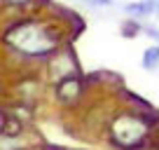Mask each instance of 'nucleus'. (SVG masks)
I'll return each mask as SVG.
<instances>
[{
    "label": "nucleus",
    "mask_w": 159,
    "mask_h": 150,
    "mask_svg": "<svg viewBox=\"0 0 159 150\" xmlns=\"http://www.w3.org/2000/svg\"><path fill=\"white\" fill-rule=\"evenodd\" d=\"M157 14H159V10H157Z\"/></svg>",
    "instance_id": "nucleus-10"
},
{
    "label": "nucleus",
    "mask_w": 159,
    "mask_h": 150,
    "mask_svg": "<svg viewBox=\"0 0 159 150\" xmlns=\"http://www.w3.org/2000/svg\"><path fill=\"white\" fill-rule=\"evenodd\" d=\"M124 10L129 12V14H134V16H148V14H152V12H157V7H154L152 0H140V2L126 5Z\"/></svg>",
    "instance_id": "nucleus-4"
},
{
    "label": "nucleus",
    "mask_w": 159,
    "mask_h": 150,
    "mask_svg": "<svg viewBox=\"0 0 159 150\" xmlns=\"http://www.w3.org/2000/svg\"><path fill=\"white\" fill-rule=\"evenodd\" d=\"M145 134H148V124L136 115H119L110 127L112 141L122 148H136L138 143H143Z\"/></svg>",
    "instance_id": "nucleus-2"
},
{
    "label": "nucleus",
    "mask_w": 159,
    "mask_h": 150,
    "mask_svg": "<svg viewBox=\"0 0 159 150\" xmlns=\"http://www.w3.org/2000/svg\"><path fill=\"white\" fill-rule=\"evenodd\" d=\"M122 33H124L126 38H134V35L138 33V26H136V24H124V26H122Z\"/></svg>",
    "instance_id": "nucleus-6"
},
{
    "label": "nucleus",
    "mask_w": 159,
    "mask_h": 150,
    "mask_svg": "<svg viewBox=\"0 0 159 150\" xmlns=\"http://www.w3.org/2000/svg\"><path fill=\"white\" fill-rule=\"evenodd\" d=\"M148 33H150V35H154V38L159 40V30H157V28H148Z\"/></svg>",
    "instance_id": "nucleus-8"
},
{
    "label": "nucleus",
    "mask_w": 159,
    "mask_h": 150,
    "mask_svg": "<svg viewBox=\"0 0 159 150\" xmlns=\"http://www.w3.org/2000/svg\"><path fill=\"white\" fill-rule=\"evenodd\" d=\"M10 2H14V5H26L28 0H10Z\"/></svg>",
    "instance_id": "nucleus-9"
},
{
    "label": "nucleus",
    "mask_w": 159,
    "mask_h": 150,
    "mask_svg": "<svg viewBox=\"0 0 159 150\" xmlns=\"http://www.w3.org/2000/svg\"><path fill=\"white\" fill-rule=\"evenodd\" d=\"M7 42L12 47H16L24 54H47L56 47V38L40 24H33V21H24V24L14 26V28L7 33Z\"/></svg>",
    "instance_id": "nucleus-1"
},
{
    "label": "nucleus",
    "mask_w": 159,
    "mask_h": 150,
    "mask_svg": "<svg viewBox=\"0 0 159 150\" xmlns=\"http://www.w3.org/2000/svg\"><path fill=\"white\" fill-rule=\"evenodd\" d=\"M143 68H148V70H154L159 66V47H148V49L143 52Z\"/></svg>",
    "instance_id": "nucleus-5"
},
{
    "label": "nucleus",
    "mask_w": 159,
    "mask_h": 150,
    "mask_svg": "<svg viewBox=\"0 0 159 150\" xmlns=\"http://www.w3.org/2000/svg\"><path fill=\"white\" fill-rule=\"evenodd\" d=\"M56 94H59L61 101H73L75 96L80 94V82L75 80L73 75H66V77H61V80H59Z\"/></svg>",
    "instance_id": "nucleus-3"
},
{
    "label": "nucleus",
    "mask_w": 159,
    "mask_h": 150,
    "mask_svg": "<svg viewBox=\"0 0 159 150\" xmlns=\"http://www.w3.org/2000/svg\"><path fill=\"white\" fill-rule=\"evenodd\" d=\"M5 122H7V117H5V115H2V113H0V131L5 129Z\"/></svg>",
    "instance_id": "nucleus-7"
}]
</instances>
